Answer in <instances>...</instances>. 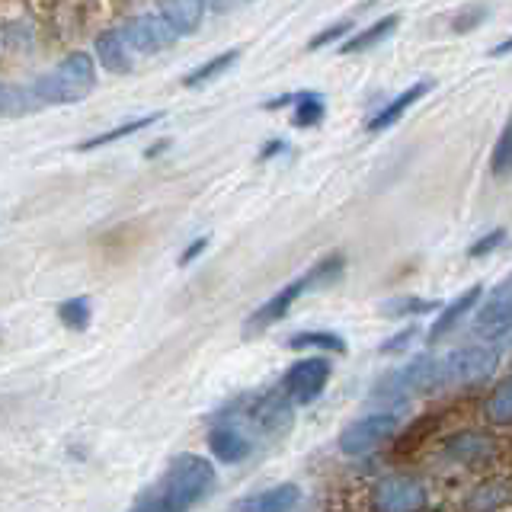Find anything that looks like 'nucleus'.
<instances>
[{
	"mask_svg": "<svg viewBox=\"0 0 512 512\" xmlns=\"http://www.w3.org/2000/svg\"><path fill=\"white\" fill-rule=\"evenodd\" d=\"M96 87V61L90 52H71L64 55L52 71L32 80L42 106H71L87 100Z\"/></svg>",
	"mask_w": 512,
	"mask_h": 512,
	"instance_id": "f257e3e1",
	"label": "nucleus"
},
{
	"mask_svg": "<svg viewBox=\"0 0 512 512\" xmlns=\"http://www.w3.org/2000/svg\"><path fill=\"white\" fill-rule=\"evenodd\" d=\"M215 484L212 461L202 455H176L157 493L160 512H189Z\"/></svg>",
	"mask_w": 512,
	"mask_h": 512,
	"instance_id": "f03ea898",
	"label": "nucleus"
},
{
	"mask_svg": "<svg viewBox=\"0 0 512 512\" xmlns=\"http://www.w3.org/2000/svg\"><path fill=\"white\" fill-rule=\"evenodd\" d=\"M343 253H333L327 256V260H320L317 266H311L308 272H304L301 279L295 282H288L282 292L272 295L263 308H256L250 317H247V324H244V336H253V333H263L266 327H272L276 320H282L288 311H292V304L304 295V292H311V288H327L330 282H336L343 276Z\"/></svg>",
	"mask_w": 512,
	"mask_h": 512,
	"instance_id": "7ed1b4c3",
	"label": "nucleus"
},
{
	"mask_svg": "<svg viewBox=\"0 0 512 512\" xmlns=\"http://www.w3.org/2000/svg\"><path fill=\"white\" fill-rule=\"evenodd\" d=\"M496 365V352L487 346H468V349H455L448 356L436 359V384L442 388H458V384H471L480 381L493 372Z\"/></svg>",
	"mask_w": 512,
	"mask_h": 512,
	"instance_id": "20e7f679",
	"label": "nucleus"
},
{
	"mask_svg": "<svg viewBox=\"0 0 512 512\" xmlns=\"http://www.w3.org/2000/svg\"><path fill=\"white\" fill-rule=\"evenodd\" d=\"M330 362L327 359H301L295 362L292 368L285 372L282 378V391L288 400H295V404H314V400L324 394L327 388V381H330Z\"/></svg>",
	"mask_w": 512,
	"mask_h": 512,
	"instance_id": "39448f33",
	"label": "nucleus"
},
{
	"mask_svg": "<svg viewBox=\"0 0 512 512\" xmlns=\"http://www.w3.org/2000/svg\"><path fill=\"white\" fill-rule=\"evenodd\" d=\"M397 432V416L394 413H372L362 416V420L349 423L340 432V452L343 455H365L378 448L381 442H388Z\"/></svg>",
	"mask_w": 512,
	"mask_h": 512,
	"instance_id": "423d86ee",
	"label": "nucleus"
},
{
	"mask_svg": "<svg viewBox=\"0 0 512 512\" xmlns=\"http://www.w3.org/2000/svg\"><path fill=\"white\" fill-rule=\"evenodd\" d=\"M372 506L375 512H420L426 506V487L404 474L384 477L372 493Z\"/></svg>",
	"mask_w": 512,
	"mask_h": 512,
	"instance_id": "0eeeda50",
	"label": "nucleus"
},
{
	"mask_svg": "<svg viewBox=\"0 0 512 512\" xmlns=\"http://www.w3.org/2000/svg\"><path fill=\"white\" fill-rule=\"evenodd\" d=\"M122 39L128 48H135V52H164V48H170L176 42V32L160 20L157 13H141V16H128V20H122L119 26Z\"/></svg>",
	"mask_w": 512,
	"mask_h": 512,
	"instance_id": "6e6552de",
	"label": "nucleus"
},
{
	"mask_svg": "<svg viewBox=\"0 0 512 512\" xmlns=\"http://www.w3.org/2000/svg\"><path fill=\"white\" fill-rule=\"evenodd\" d=\"M474 327L480 336H487V340H496V336H503L512 327V279L509 276L493 288V295L484 308H480Z\"/></svg>",
	"mask_w": 512,
	"mask_h": 512,
	"instance_id": "1a4fd4ad",
	"label": "nucleus"
},
{
	"mask_svg": "<svg viewBox=\"0 0 512 512\" xmlns=\"http://www.w3.org/2000/svg\"><path fill=\"white\" fill-rule=\"evenodd\" d=\"M445 458L464 464V468H487L496 458V439L484 436V432H464V436L448 442Z\"/></svg>",
	"mask_w": 512,
	"mask_h": 512,
	"instance_id": "9d476101",
	"label": "nucleus"
},
{
	"mask_svg": "<svg viewBox=\"0 0 512 512\" xmlns=\"http://www.w3.org/2000/svg\"><path fill=\"white\" fill-rule=\"evenodd\" d=\"M205 0H160V20H164L176 39L180 36H196L202 20H205Z\"/></svg>",
	"mask_w": 512,
	"mask_h": 512,
	"instance_id": "9b49d317",
	"label": "nucleus"
},
{
	"mask_svg": "<svg viewBox=\"0 0 512 512\" xmlns=\"http://www.w3.org/2000/svg\"><path fill=\"white\" fill-rule=\"evenodd\" d=\"M503 506H512V474L487 477L464 500V512H496Z\"/></svg>",
	"mask_w": 512,
	"mask_h": 512,
	"instance_id": "f8f14e48",
	"label": "nucleus"
},
{
	"mask_svg": "<svg viewBox=\"0 0 512 512\" xmlns=\"http://www.w3.org/2000/svg\"><path fill=\"white\" fill-rule=\"evenodd\" d=\"M301 500V490L295 484H279L247 496V500H237L228 512H292Z\"/></svg>",
	"mask_w": 512,
	"mask_h": 512,
	"instance_id": "ddd939ff",
	"label": "nucleus"
},
{
	"mask_svg": "<svg viewBox=\"0 0 512 512\" xmlns=\"http://www.w3.org/2000/svg\"><path fill=\"white\" fill-rule=\"evenodd\" d=\"M93 52H96V61H100L109 74H128V71L135 68L132 48L125 45V39H122V32H119V29H106V32H100V36H96Z\"/></svg>",
	"mask_w": 512,
	"mask_h": 512,
	"instance_id": "4468645a",
	"label": "nucleus"
},
{
	"mask_svg": "<svg viewBox=\"0 0 512 512\" xmlns=\"http://www.w3.org/2000/svg\"><path fill=\"white\" fill-rule=\"evenodd\" d=\"M208 448H212V455L218 461L237 464V461H244L250 455L253 442L234 423H221V426H215L212 432H208Z\"/></svg>",
	"mask_w": 512,
	"mask_h": 512,
	"instance_id": "2eb2a0df",
	"label": "nucleus"
},
{
	"mask_svg": "<svg viewBox=\"0 0 512 512\" xmlns=\"http://www.w3.org/2000/svg\"><path fill=\"white\" fill-rule=\"evenodd\" d=\"M250 416L263 432H269V436H282L288 423H292V407H288L285 394H266L263 400H256Z\"/></svg>",
	"mask_w": 512,
	"mask_h": 512,
	"instance_id": "dca6fc26",
	"label": "nucleus"
},
{
	"mask_svg": "<svg viewBox=\"0 0 512 512\" xmlns=\"http://www.w3.org/2000/svg\"><path fill=\"white\" fill-rule=\"evenodd\" d=\"M432 90V80H420V84H413V87H407L400 96H394V100L384 106L378 116L368 122V132H384V128H391L400 116H404V112L413 106V103H420L423 96Z\"/></svg>",
	"mask_w": 512,
	"mask_h": 512,
	"instance_id": "f3484780",
	"label": "nucleus"
},
{
	"mask_svg": "<svg viewBox=\"0 0 512 512\" xmlns=\"http://www.w3.org/2000/svg\"><path fill=\"white\" fill-rule=\"evenodd\" d=\"M397 26H400V16H397V13L384 16V20H378V23H372V26H365V29H362V32H356V36H352V39H346V42L340 45V52H343V55H359V52H368V48H375V45H381L384 39H388Z\"/></svg>",
	"mask_w": 512,
	"mask_h": 512,
	"instance_id": "a211bd4d",
	"label": "nucleus"
},
{
	"mask_svg": "<svg viewBox=\"0 0 512 512\" xmlns=\"http://www.w3.org/2000/svg\"><path fill=\"white\" fill-rule=\"evenodd\" d=\"M42 109L32 84H0V116H29Z\"/></svg>",
	"mask_w": 512,
	"mask_h": 512,
	"instance_id": "6ab92c4d",
	"label": "nucleus"
},
{
	"mask_svg": "<svg viewBox=\"0 0 512 512\" xmlns=\"http://www.w3.org/2000/svg\"><path fill=\"white\" fill-rule=\"evenodd\" d=\"M477 298H480V285H471L468 292H464L461 298H455L452 304H448V308L439 314L436 324H432V330H429V340H442L445 333H452L458 320H461V317L468 314V311L474 308V304H477Z\"/></svg>",
	"mask_w": 512,
	"mask_h": 512,
	"instance_id": "aec40b11",
	"label": "nucleus"
},
{
	"mask_svg": "<svg viewBox=\"0 0 512 512\" xmlns=\"http://www.w3.org/2000/svg\"><path fill=\"white\" fill-rule=\"evenodd\" d=\"M439 426H442V413H423V416H416V423L404 432V436L397 439V455H410V452H416V448H423L439 432Z\"/></svg>",
	"mask_w": 512,
	"mask_h": 512,
	"instance_id": "412c9836",
	"label": "nucleus"
},
{
	"mask_svg": "<svg viewBox=\"0 0 512 512\" xmlns=\"http://www.w3.org/2000/svg\"><path fill=\"white\" fill-rule=\"evenodd\" d=\"M157 122H160V112H151V116L132 119V122H125V125H116V128H109V132H103V135H93V138H87L84 144H80V151L106 148V144L119 141V138H128V135H135V132H141V128H151V125H157Z\"/></svg>",
	"mask_w": 512,
	"mask_h": 512,
	"instance_id": "4be33fe9",
	"label": "nucleus"
},
{
	"mask_svg": "<svg viewBox=\"0 0 512 512\" xmlns=\"http://www.w3.org/2000/svg\"><path fill=\"white\" fill-rule=\"evenodd\" d=\"M237 58H240L237 48H231V52H224L218 58H208L205 64H199L196 71H189L183 77V87H202V84H208V80H215V77H221L228 68H234Z\"/></svg>",
	"mask_w": 512,
	"mask_h": 512,
	"instance_id": "5701e85b",
	"label": "nucleus"
},
{
	"mask_svg": "<svg viewBox=\"0 0 512 512\" xmlns=\"http://www.w3.org/2000/svg\"><path fill=\"white\" fill-rule=\"evenodd\" d=\"M292 349H327V352H346V340L340 333H327V330H308V333H295L288 340Z\"/></svg>",
	"mask_w": 512,
	"mask_h": 512,
	"instance_id": "b1692460",
	"label": "nucleus"
},
{
	"mask_svg": "<svg viewBox=\"0 0 512 512\" xmlns=\"http://www.w3.org/2000/svg\"><path fill=\"white\" fill-rule=\"evenodd\" d=\"M324 112H327V106H324V96L320 93H298L295 96V125L298 128L317 125L320 119H324Z\"/></svg>",
	"mask_w": 512,
	"mask_h": 512,
	"instance_id": "393cba45",
	"label": "nucleus"
},
{
	"mask_svg": "<svg viewBox=\"0 0 512 512\" xmlns=\"http://www.w3.org/2000/svg\"><path fill=\"white\" fill-rule=\"evenodd\" d=\"M487 416L496 426H509L512 423V378L503 381L500 388L493 391V397L487 400Z\"/></svg>",
	"mask_w": 512,
	"mask_h": 512,
	"instance_id": "a878e982",
	"label": "nucleus"
},
{
	"mask_svg": "<svg viewBox=\"0 0 512 512\" xmlns=\"http://www.w3.org/2000/svg\"><path fill=\"white\" fill-rule=\"evenodd\" d=\"M58 317H61V324L68 327V330H74V333L87 330V327H90V317H93L90 301H87V298H71V301H64L61 308H58Z\"/></svg>",
	"mask_w": 512,
	"mask_h": 512,
	"instance_id": "bb28decb",
	"label": "nucleus"
},
{
	"mask_svg": "<svg viewBox=\"0 0 512 512\" xmlns=\"http://www.w3.org/2000/svg\"><path fill=\"white\" fill-rule=\"evenodd\" d=\"M490 170L493 176H509L512 173V119L506 122V128L500 132V141L490 154Z\"/></svg>",
	"mask_w": 512,
	"mask_h": 512,
	"instance_id": "cd10ccee",
	"label": "nucleus"
},
{
	"mask_svg": "<svg viewBox=\"0 0 512 512\" xmlns=\"http://www.w3.org/2000/svg\"><path fill=\"white\" fill-rule=\"evenodd\" d=\"M439 304L436 301H420V298H394V301H384L381 311L384 317H404V314H426V311H436Z\"/></svg>",
	"mask_w": 512,
	"mask_h": 512,
	"instance_id": "c85d7f7f",
	"label": "nucleus"
},
{
	"mask_svg": "<svg viewBox=\"0 0 512 512\" xmlns=\"http://www.w3.org/2000/svg\"><path fill=\"white\" fill-rule=\"evenodd\" d=\"M490 16V10L484 7V4H474V7H464L458 16H455V23H452V29L455 32H471V29H477L480 23H484Z\"/></svg>",
	"mask_w": 512,
	"mask_h": 512,
	"instance_id": "c756f323",
	"label": "nucleus"
},
{
	"mask_svg": "<svg viewBox=\"0 0 512 512\" xmlns=\"http://www.w3.org/2000/svg\"><path fill=\"white\" fill-rule=\"evenodd\" d=\"M349 29H352L349 20H340V23H333V26H327V29H320L317 36L308 42V48H311V52H317V48H324V45H330V42H336V39H343Z\"/></svg>",
	"mask_w": 512,
	"mask_h": 512,
	"instance_id": "7c9ffc66",
	"label": "nucleus"
},
{
	"mask_svg": "<svg viewBox=\"0 0 512 512\" xmlns=\"http://www.w3.org/2000/svg\"><path fill=\"white\" fill-rule=\"evenodd\" d=\"M506 240V228H496V231H490V234H484L477 240V244L471 247V256H484V253H490V250H496Z\"/></svg>",
	"mask_w": 512,
	"mask_h": 512,
	"instance_id": "2f4dec72",
	"label": "nucleus"
},
{
	"mask_svg": "<svg viewBox=\"0 0 512 512\" xmlns=\"http://www.w3.org/2000/svg\"><path fill=\"white\" fill-rule=\"evenodd\" d=\"M413 336H416V327H407V330H400V333L394 336L391 343H384V346H381V352H384V356H388V352H400V349H407V346H410V340H413Z\"/></svg>",
	"mask_w": 512,
	"mask_h": 512,
	"instance_id": "473e14b6",
	"label": "nucleus"
},
{
	"mask_svg": "<svg viewBox=\"0 0 512 512\" xmlns=\"http://www.w3.org/2000/svg\"><path fill=\"white\" fill-rule=\"evenodd\" d=\"M205 247H208V237H199V240H192V244L180 253V266H189L196 256H202L205 253Z\"/></svg>",
	"mask_w": 512,
	"mask_h": 512,
	"instance_id": "72a5a7b5",
	"label": "nucleus"
},
{
	"mask_svg": "<svg viewBox=\"0 0 512 512\" xmlns=\"http://www.w3.org/2000/svg\"><path fill=\"white\" fill-rule=\"evenodd\" d=\"M128 512H160V506H157V493L151 490L148 496H141V500H138L132 509H128Z\"/></svg>",
	"mask_w": 512,
	"mask_h": 512,
	"instance_id": "f704fd0d",
	"label": "nucleus"
},
{
	"mask_svg": "<svg viewBox=\"0 0 512 512\" xmlns=\"http://www.w3.org/2000/svg\"><path fill=\"white\" fill-rule=\"evenodd\" d=\"M279 151H285V141H269L266 148L260 151V160H269L272 154H279Z\"/></svg>",
	"mask_w": 512,
	"mask_h": 512,
	"instance_id": "c9c22d12",
	"label": "nucleus"
},
{
	"mask_svg": "<svg viewBox=\"0 0 512 512\" xmlns=\"http://www.w3.org/2000/svg\"><path fill=\"white\" fill-rule=\"evenodd\" d=\"M205 4H212L215 10H231L234 4H250V0H205Z\"/></svg>",
	"mask_w": 512,
	"mask_h": 512,
	"instance_id": "e433bc0d",
	"label": "nucleus"
},
{
	"mask_svg": "<svg viewBox=\"0 0 512 512\" xmlns=\"http://www.w3.org/2000/svg\"><path fill=\"white\" fill-rule=\"evenodd\" d=\"M509 52H512V36H509V39H503L500 45H496L490 55H493V58H503V55H509Z\"/></svg>",
	"mask_w": 512,
	"mask_h": 512,
	"instance_id": "4c0bfd02",
	"label": "nucleus"
},
{
	"mask_svg": "<svg viewBox=\"0 0 512 512\" xmlns=\"http://www.w3.org/2000/svg\"><path fill=\"white\" fill-rule=\"evenodd\" d=\"M164 148H167V141H160V144H154V148L148 151V157H157V154H160V151H164Z\"/></svg>",
	"mask_w": 512,
	"mask_h": 512,
	"instance_id": "58836bf2",
	"label": "nucleus"
}]
</instances>
